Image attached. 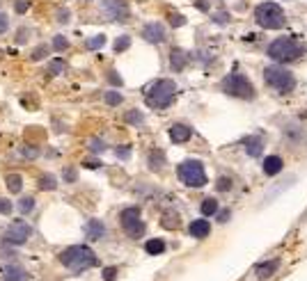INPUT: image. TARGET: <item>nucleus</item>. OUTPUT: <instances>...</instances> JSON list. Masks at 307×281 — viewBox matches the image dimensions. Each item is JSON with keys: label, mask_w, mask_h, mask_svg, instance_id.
<instances>
[{"label": "nucleus", "mask_w": 307, "mask_h": 281, "mask_svg": "<svg viewBox=\"0 0 307 281\" xmlns=\"http://www.w3.org/2000/svg\"><path fill=\"white\" fill-rule=\"evenodd\" d=\"M264 78H266V82L271 87H275L282 94L294 89V76H291V71H287L282 67H266L264 69Z\"/></svg>", "instance_id": "6"}, {"label": "nucleus", "mask_w": 307, "mask_h": 281, "mask_svg": "<svg viewBox=\"0 0 307 281\" xmlns=\"http://www.w3.org/2000/svg\"><path fill=\"white\" fill-rule=\"evenodd\" d=\"M60 263L71 272H85V270L96 265V254L87 245H74L67 247L64 252H60Z\"/></svg>", "instance_id": "1"}, {"label": "nucleus", "mask_w": 307, "mask_h": 281, "mask_svg": "<svg viewBox=\"0 0 307 281\" xmlns=\"http://www.w3.org/2000/svg\"><path fill=\"white\" fill-rule=\"evenodd\" d=\"M103 99H106L108 105H120V103H122V94L120 92H106Z\"/></svg>", "instance_id": "26"}, {"label": "nucleus", "mask_w": 307, "mask_h": 281, "mask_svg": "<svg viewBox=\"0 0 307 281\" xmlns=\"http://www.w3.org/2000/svg\"><path fill=\"white\" fill-rule=\"evenodd\" d=\"M277 268H280V258H271V261H264L259 263L257 268H254V275H257V279H271V277L277 272Z\"/></svg>", "instance_id": "11"}, {"label": "nucleus", "mask_w": 307, "mask_h": 281, "mask_svg": "<svg viewBox=\"0 0 307 281\" xmlns=\"http://www.w3.org/2000/svg\"><path fill=\"white\" fill-rule=\"evenodd\" d=\"M218 213V201L215 199H204L202 201V215H207V217H211V215Z\"/></svg>", "instance_id": "23"}, {"label": "nucleus", "mask_w": 307, "mask_h": 281, "mask_svg": "<svg viewBox=\"0 0 307 281\" xmlns=\"http://www.w3.org/2000/svg\"><path fill=\"white\" fill-rule=\"evenodd\" d=\"M5 183H7V190L14 194H19L21 190H23V179H21V174H7Z\"/></svg>", "instance_id": "19"}, {"label": "nucleus", "mask_w": 307, "mask_h": 281, "mask_svg": "<svg viewBox=\"0 0 307 281\" xmlns=\"http://www.w3.org/2000/svg\"><path fill=\"white\" fill-rule=\"evenodd\" d=\"M32 208H34V199H32V197H23V199L19 201V210H21V213H32Z\"/></svg>", "instance_id": "24"}, {"label": "nucleus", "mask_w": 307, "mask_h": 281, "mask_svg": "<svg viewBox=\"0 0 307 281\" xmlns=\"http://www.w3.org/2000/svg\"><path fill=\"white\" fill-rule=\"evenodd\" d=\"M103 44H106V37H103V34H99V37H92V39H87V48H92V51L101 48Z\"/></svg>", "instance_id": "29"}, {"label": "nucleus", "mask_w": 307, "mask_h": 281, "mask_svg": "<svg viewBox=\"0 0 307 281\" xmlns=\"http://www.w3.org/2000/svg\"><path fill=\"white\" fill-rule=\"evenodd\" d=\"M58 19H60V23H67L69 12H67V9H60V12H58Z\"/></svg>", "instance_id": "46"}, {"label": "nucleus", "mask_w": 307, "mask_h": 281, "mask_svg": "<svg viewBox=\"0 0 307 281\" xmlns=\"http://www.w3.org/2000/svg\"><path fill=\"white\" fill-rule=\"evenodd\" d=\"M21 153L26 155L28 160H32V158H37V155H39V149H37V147H30V144H23Z\"/></svg>", "instance_id": "28"}, {"label": "nucleus", "mask_w": 307, "mask_h": 281, "mask_svg": "<svg viewBox=\"0 0 307 281\" xmlns=\"http://www.w3.org/2000/svg\"><path fill=\"white\" fill-rule=\"evenodd\" d=\"M7 27H9V19H7V14H0V34L7 32Z\"/></svg>", "instance_id": "41"}, {"label": "nucleus", "mask_w": 307, "mask_h": 281, "mask_svg": "<svg viewBox=\"0 0 307 281\" xmlns=\"http://www.w3.org/2000/svg\"><path fill=\"white\" fill-rule=\"evenodd\" d=\"M39 187L41 190H55L58 187V179L53 174H41L39 176Z\"/></svg>", "instance_id": "22"}, {"label": "nucleus", "mask_w": 307, "mask_h": 281, "mask_svg": "<svg viewBox=\"0 0 307 281\" xmlns=\"http://www.w3.org/2000/svg\"><path fill=\"white\" fill-rule=\"evenodd\" d=\"M12 210H14L12 201H9V199H0V213H2V215H9Z\"/></svg>", "instance_id": "35"}, {"label": "nucleus", "mask_w": 307, "mask_h": 281, "mask_svg": "<svg viewBox=\"0 0 307 281\" xmlns=\"http://www.w3.org/2000/svg\"><path fill=\"white\" fill-rule=\"evenodd\" d=\"M67 48H69V41L64 39L62 34H58V37L53 39V51H58V53H60V51H67Z\"/></svg>", "instance_id": "25"}, {"label": "nucleus", "mask_w": 307, "mask_h": 281, "mask_svg": "<svg viewBox=\"0 0 307 281\" xmlns=\"http://www.w3.org/2000/svg\"><path fill=\"white\" fill-rule=\"evenodd\" d=\"M120 222L128 238H142L145 235V222H142L138 208H124L120 215Z\"/></svg>", "instance_id": "8"}, {"label": "nucleus", "mask_w": 307, "mask_h": 281, "mask_svg": "<svg viewBox=\"0 0 307 281\" xmlns=\"http://www.w3.org/2000/svg\"><path fill=\"white\" fill-rule=\"evenodd\" d=\"M142 37H145L149 44H160V41L165 39V27L160 26V23H149V26H145V30H142Z\"/></svg>", "instance_id": "12"}, {"label": "nucleus", "mask_w": 307, "mask_h": 281, "mask_svg": "<svg viewBox=\"0 0 307 281\" xmlns=\"http://www.w3.org/2000/svg\"><path fill=\"white\" fill-rule=\"evenodd\" d=\"M0 277L5 281H28V272L19 265H5L0 268Z\"/></svg>", "instance_id": "13"}, {"label": "nucleus", "mask_w": 307, "mask_h": 281, "mask_svg": "<svg viewBox=\"0 0 307 281\" xmlns=\"http://www.w3.org/2000/svg\"><path fill=\"white\" fill-rule=\"evenodd\" d=\"M90 151H94V153H101V151H106V144L101 140H92L90 142Z\"/></svg>", "instance_id": "34"}, {"label": "nucleus", "mask_w": 307, "mask_h": 281, "mask_svg": "<svg viewBox=\"0 0 307 281\" xmlns=\"http://www.w3.org/2000/svg\"><path fill=\"white\" fill-rule=\"evenodd\" d=\"M218 215V222H227L229 220V210H220V213H215Z\"/></svg>", "instance_id": "47"}, {"label": "nucleus", "mask_w": 307, "mask_h": 281, "mask_svg": "<svg viewBox=\"0 0 307 281\" xmlns=\"http://www.w3.org/2000/svg\"><path fill=\"white\" fill-rule=\"evenodd\" d=\"M254 19L259 23L261 27H266V30H277V27L284 26V12H282V7L277 2H261L257 9H254Z\"/></svg>", "instance_id": "3"}, {"label": "nucleus", "mask_w": 307, "mask_h": 281, "mask_svg": "<svg viewBox=\"0 0 307 281\" xmlns=\"http://www.w3.org/2000/svg\"><path fill=\"white\" fill-rule=\"evenodd\" d=\"M128 46H131V37H126V34H124V37H120V39L115 41V51H117V53L126 51Z\"/></svg>", "instance_id": "27"}, {"label": "nucleus", "mask_w": 307, "mask_h": 281, "mask_svg": "<svg viewBox=\"0 0 307 281\" xmlns=\"http://www.w3.org/2000/svg\"><path fill=\"white\" fill-rule=\"evenodd\" d=\"M85 235L87 240H101L103 235H106V227H103V222L99 220H90L85 227Z\"/></svg>", "instance_id": "14"}, {"label": "nucleus", "mask_w": 307, "mask_h": 281, "mask_svg": "<svg viewBox=\"0 0 307 281\" xmlns=\"http://www.w3.org/2000/svg\"><path fill=\"white\" fill-rule=\"evenodd\" d=\"M268 57H273L275 62H294L301 57V46L291 37H280L268 46Z\"/></svg>", "instance_id": "4"}, {"label": "nucleus", "mask_w": 307, "mask_h": 281, "mask_svg": "<svg viewBox=\"0 0 307 281\" xmlns=\"http://www.w3.org/2000/svg\"><path fill=\"white\" fill-rule=\"evenodd\" d=\"M243 147H246L247 155L257 158V155L261 153V149H264V142H261V137H246V140H243Z\"/></svg>", "instance_id": "18"}, {"label": "nucleus", "mask_w": 307, "mask_h": 281, "mask_svg": "<svg viewBox=\"0 0 307 281\" xmlns=\"http://www.w3.org/2000/svg\"><path fill=\"white\" fill-rule=\"evenodd\" d=\"M181 183H186L188 187H202L207 183V172H204V165L200 160H186L181 162L179 169H177Z\"/></svg>", "instance_id": "5"}, {"label": "nucleus", "mask_w": 307, "mask_h": 281, "mask_svg": "<svg viewBox=\"0 0 307 281\" xmlns=\"http://www.w3.org/2000/svg\"><path fill=\"white\" fill-rule=\"evenodd\" d=\"M85 167H87V169H99V167H101V162H99V160H85Z\"/></svg>", "instance_id": "45"}, {"label": "nucleus", "mask_w": 307, "mask_h": 281, "mask_svg": "<svg viewBox=\"0 0 307 281\" xmlns=\"http://www.w3.org/2000/svg\"><path fill=\"white\" fill-rule=\"evenodd\" d=\"M145 252L152 256H158L165 252V240H160V238H154V240H147V245H145Z\"/></svg>", "instance_id": "20"}, {"label": "nucleus", "mask_w": 307, "mask_h": 281, "mask_svg": "<svg viewBox=\"0 0 307 281\" xmlns=\"http://www.w3.org/2000/svg\"><path fill=\"white\" fill-rule=\"evenodd\" d=\"M46 55H48V48H46V46H39V48H34V51H32V55H30V57H32V60L37 62V60H44Z\"/></svg>", "instance_id": "33"}, {"label": "nucleus", "mask_w": 307, "mask_h": 281, "mask_svg": "<svg viewBox=\"0 0 307 281\" xmlns=\"http://www.w3.org/2000/svg\"><path fill=\"white\" fill-rule=\"evenodd\" d=\"M30 235H32V227L30 224H26V222H14V224H9L7 227V231L2 233V242H7V245H26L28 240H30Z\"/></svg>", "instance_id": "9"}, {"label": "nucleus", "mask_w": 307, "mask_h": 281, "mask_svg": "<svg viewBox=\"0 0 307 281\" xmlns=\"http://www.w3.org/2000/svg\"><path fill=\"white\" fill-rule=\"evenodd\" d=\"M163 227H165V229H174V227H177V217H174V215H163Z\"/></svg>", "instance_id": "37"}, {"label": "nucleus", "mask_w": 307, "mask_h": 281, "mask_svg": "<svg viewBox=\"0 0 307 281\" xmlns=\"http://www.w3.org/2000/svg\"><path fill=\"white\" fill-rule=\"evenodd\" d=\"M218 190H220V192H225V190H229V187H232V181H229V179H225V176H222V179H218Z\"/></svg>", "instance_id": "38"}, {"label": "nucleus", "mask_w": 307, "mask_h": 281, "mask_svg": "<svg viewBox=\"0 0 307 281\" xmlns=\"http://www.w3.org/2000/svg\"><path fill=\"white\" fill-rule=\"evenodd\" d=\"M190 135H193V130H190L188 126H184V124H174V126L170 128V140L177 142V144L188 142V140H190Z\"/></svg>", "instance_id": "16"}, {"label": "nucleus", "mask_w": 307, "mask_h": 281, "mask_svg": "<svg viewBox=\"0 0 307 281\" xmlns=\"http://www.w3.org/2000/svg\"><path fill=\"white\" fill-rule=\"evenodd\" d=\"M174 94H177V85L172 80H156L145 89V101L154 110H163L174 101Z\"/></svg>", "instance_id": "2"}, {"label": "nucleus", "mask_w": 307, "mask_h": 281, "mask_svg": "<svg viewBox=\"0 0 307 281\" xmlns=\"http://www.w3.org/2000/svg\"><path fill=\"white\" fill-rule=\"evenodd\" d=\"M149 162H152V169H156V172H158L160 165H163V153H160V151H154L152 158H149Z\"/></svg>", "instance_id": "31"}, {"label": "nucleus", "mask_w": 307, "mask_h": 281, "mask_svg": "<svg viewBox=\"0 0 307 281\" xmlns=\"http://www.w3.org/2000/svg\"><path fill=\"white\" fill-rule=\"evenodd\" d=\"M64 179H67L69 183H74L76 179H78V174H76V169H74V167H67V169H64Z\"/></svg>", "instance_id": "39"}, {"label": "nucleus", "mask_w": 307, "mask_h": 281, "mask_svg": "<svg viewBox=\"0 0 307 281\" xmlns=\"http://www.w3.org/2000/svg\"><path fill=\"white\" fill-rule=\"evenodd\" d=\"M28 0H16V2H14V12L16 14H26L28 12Z\"/></svg>", "instance_id": "36"}, {"label": "nucleus", "mask_w": 307, "mask_h": 281, "mask_svg": "<svg viewBox=\"0 0 307 281\" xmlns=\"http://www.w3.org/2000/svg\"><path fill=\"white\" fill-rule=\"evenodd\" d=\"M170 64H172L174 71H181V69H184V64H186V53H184V51H179V48H174L172 55H170Z\"/></svg>", "instance_id": "21"}, {"label": "nucleus", "mask_w": 307, "mask_h": 281, "mask_svg": "<svg viewBox=\"0 0 307 281\" xmlns=\"http://www.w3.org/2000/svg\"><path fill=\"white\" fill-rule=\"evenodd\" d=\"M188 233L193 235V238H207V235L211 233V224H209V220H195V222H190Z\"/></svg>", "instance_id": "15"}, {"label": "nucleus", "mask_w": 307, "mask_h": 281, "mask_svg": "<svg viewBox=\"0 0 307 281\" xmlns=\"http://www.w3.org/2000/svg\"><path fill=\"white\" fill-rule=\"evenodd\" d=\"M108 80L113 82V85H117V87L122 85V78H120V74H117V71H110V74H108Z\"/></svg>", "instance_id": "42"}, {"label": "nucleus", "mask_w": 307, "mask_h": 281, "mask_svg": "<svg viewBox=\"0 0 307 281\" xmlns=\"http://www.w3.org/2000/svg\"><path fill=\"white\" fill-rule=\"evenodd\" d=\"M115 277H117V268H106L103 270V279L106 281H113Z\"/></svg>", "instance_id": "40"}, {"label": "nucleus", "mask_w": 307, "mask_h": 281, "mask_svg": "<svg viewBox=\"0 0 307 281\" xmlns=\"http://www.w3.org/2000/svg\"><path fill=\"white\" fill-rule=\"evenodd\" d=\"M126 121H128V124H142V121H145V117H142L138 110H131V112L126 114Z\"/></svg>", "instance_id": "32"}, {"label": "nucleus", "mask_w": 307, "mask_h": 281, "mask_svg": "<svg viewBox=\"0 0 307 281\" xmlns=\"http://www.w3.org/2000/svg\"><path fill=\"white\" fill-rule=\"evenodd\" d=\"M62 71H64V62L62 60H53L51 62V64H48V74H62Z\"/></svg>", "instance_id": "30"}, {"label": "nucleus", "mask_w": 307, "mask_h": 281, "mask_svg": "<svg viewBox=\"0 0 307 281\" xmlns=\"http://www.w3.org/2000/svg\"><path fill=\"white\" fill-rule=\"evenodd\" d=\"M117 155H120V158H128V155H131V147H120L117 149Z\"/></svg>", "instance_id": "44"}, {"label": "nucleus", "mask_w": 307, "mask_h": 281, "mask_svg": "<svg viewBox=\"0 0 307 281\" xmlns=\"http://www.w3.org/2000/svg\"><path fill=\"white\" fill-rule=\"evenodd\" d=\"M170 23H172L174 27L184 26V16H179V14H172V16H170Z\"/></svg>", "instance_id": "43"}, {"label": "nucleus", "mask_w": 307, "mask_h": 281, "mask_svg": "<svg viewBox=\"0 0 307 281\" xmlns=\"http://www.w3.org/2000/svg\"><path fill=\"white\" fill-rule=\"evenodd\" d=\"M280 169H282V158L280 155H268L266 160H264V174L275 176V174H280Z\"/></svg>", "instance_id": "17"}, {"label": "nucleus", "mask_w": 307, "mask_h": 281, "mask_svg": "<svg viewBox=\"0 0 307 281\" xmlns=\"http://www.w3.org/2000/svg\"><path fill=\"white\" fill-rule=\"evenodd\" d=\"M222 89L227 94H232V96H236V99H254V89L252 85H250V80H247L246 76L241 74H232L227 76L225 80H222Z\"/></svg>", "instance_id": "7"}, {"label": "nucleus", "mask_w": 307, "mask_h": 281, "mask_svg": "<svg viewBox=\"0 0 307 281\" xmlns=\"http://www.w3.org/2000/svg\"><path fill=\"white\" fill-rule=\"evenodd\" d=\"M103 12H106L110 19L122 23V21L128 16V7L124 0H103Z\"/></svg>", "instance_id": "10"}]
</instances>
